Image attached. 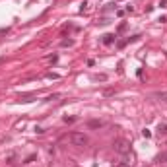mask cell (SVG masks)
<instances>
[{
	"label": "cell",
	"instance_id": "obj_1",
	"mask_svg": "<svg viewBox=\"0 0 167 167\" xmlns=\"http://www.w3.org/2000/svg\"><path fill=\"white\" fill-rule=\"evenodd\" d=\"M113 148H115L117 153H121V155H128L130 153V142L125 138H117L115 142H113Z\"/></svg>",
	"mask_w": 167,
	"mask_h": 167
},
{
	"label": "cell",
	"instance_id": "obj_2",
	"mask_svg": "<svg viewBox=\"0 0 167 167\" xmlns=\"http://www.w3.org/2000/svg\"><path fill=\"white\" fill-rule=\"evenodd\" d=\"M68 140H70V144L72 146H78V148L88 146V136L84 134V132H70Z\"/></svg>",
	"mask_w": 167,
	"mask_h": 167
},
{
	"label": "cell",
	"instance_id": "obj_3",
	"mask_svg": "<svg viewBox=\"0 0 167 167\" xmlns=\"http://www.w3.org/2000/svg\"><path fill=\"white\" fill-rule=\"evenodd\" d=\"M88 126H89V128H101V126H105V122H103V121H89Z\"/></svg>",
	"mask_w": 167,
	"mask_h": 167
},
{
	"label": "cell",
	"instance_id": "obj_4",
	"mask_svg": "<svg viewBox=\"0 0 167 167\" xmlns=\"http://www.w3.org/2000/svg\"><path fill=\"white\" fill-rule=\"evenodd\" d=\"M113 41H115V35H111V33H107L105 37H103V43H105V45H111Z\"/></svg>",
	"mask_w": 167,
	"mask_h": 167
},
{
	"label": "cell",
	"instance_id": "obj_5",
	"mask_svg": "<svg viewBox=\"0 0 167 167\" xmlns=\"http://www.w3.org/2000/svg\"><path fill=\"white\" fill-rule=\"evenodd\" d=\"M158 132H159V134H167V125H165V122H159V125H158Z\"/></svg>",
	"mask_w": 167,
	"mask_h": 167
},
{
	"label": "cell",
	"instance_id": "obj_6",
	"mask_svg": "<svg viewBox=\"0 0 167 167\" xmlns=\"http://www.w3.org/2000/svg\"><path fill=\"white\" fill-rule=\"evenodd\" d=\"M72 45H74L72 39H64V41H62V47H72Z\"/></svg>",
	"mask_w": 167,
	"mask_h": 167
},
{
	"label": "cell",
	"instance_id": "obj_7",
	"mask_svg": "<svg viewBox=\"0 0 167 167\" xmlns=\"http://www.w3.org/2000/svg\"><path fill=\"white\" fill-rule=\"evenodd\" d=\"M158 97L161 99V101H165V103H167V93H158Z\"/></svg>",
	"mask_w": 167,
	"mask_h": 167
},
{
	"label": "cell",
	"instance_id": "obj_8",
	"mask_svg": "<svg viewBox=\"0 0 167 167\" xmlns=\"http://www.w3.org/2000/svg\"><path fill=\"white\" fill-rule=\"evenodd\" d=\"M142 134H144V138H150V136H152V132L146 128V130H142Z\"/></svg>",
	"mask_w": 167,
	"mask_h": 167
},
{
	"label": "cell",
	"instance_id": "obj_9",
	"mask_svg": "<svg viewBox=\"0 0 167 167\" xmlns=\"http://www.w3.org/2000/svg\"><path fill=\"white\" fill-rule=\"evenodd\" d=\"M47 78H49V80H56V78H58V74H53V72H51V74H47Z\"/></svg>",
	"mask_w": 167,
	"mask_h": 167
},
{
	"label": "cell",
	"instance_id": "obj_10",
	"mask_svg": "<svg viewBox=\"0 0 167 167\" xmlns=\"http://www.w3.org/2000/svg\"><path fill=\"white\" fill-rule=\"evenodd\" d=\"M117 167H132V165H130V163H126V161H121Z\"/></svg>",
	"mask_w": 167,
	"mask_h": 167
},
{
	"label": "cell",
	"instance_id": "obj_11",
	"mask_svg": "<svg viewBox=\"0 0 167 167\" xmlns=\"http://www.w3.org/2000/svg\"><path fill=\"white\" fill-rule=\"evenodd\" d=\"M74 121H76L74 117H64V122H74Z\"/></svg>",
	"mask_w": 167,
	"mask_h": 167
},
{
	"label": "cell",
	"instance_id": "obj_12",
	"mask_svg": "<svg viewBox=\"0 0 167 167\" xmlns=\"http://www.w3.org/2000/svg\"><path fill=\"white\" fill-rule=\"evenodd\" d=\"M117 2H122V0H117Z\"/></svg>",
	"mask_w": 167,
	"mask_h": 167
},
{
	"label": "cell",
	"instance_id": "obj_13",
	"mask_svg": "<svg viewBox=\"0 0 167 167\" xmlns=\"http://www.w3.org/2000/svg\"><path fill=\"white\" fill-rule=\"evenodd\" d=\"M165 146H167V144H165Z\"/></svg>",
	"mask_w": 167,
	"mask_h": 167
}]
</instances>
